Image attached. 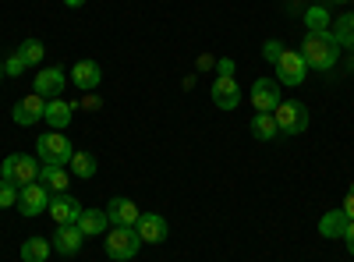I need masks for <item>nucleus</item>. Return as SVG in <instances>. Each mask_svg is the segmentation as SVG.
<instances>
[{"mask_svg":"<svg viewBox=\"0 0 354 262\" xmlns=\"http://www.w3.org/2000/svg\"><path fill=\"white\" fill-rule=\"evenodd\" d=\"M298 53L305 57V64H308V68H315V71H330V68L337 64V57H340V46H337L333 32H308Z\"/></svg>","mask_w":354,"mask_h":262,"instance_id":"obj_1","label":"nucleus"},{"mask_svg":"<svg viewBox=\"0 0 354 262\" xmlns=\"http://www.w3.org/2000/svg\"><path fill=\"white\" fill-rule=\"evenodd\" d=\"M39 160L36 156H28V153H11L4 163H0V174H4V181H15L18 188H25V185H32V181H39Z\"/></svg>","mask_w":354,"mask_h":262,"instance_id":"obj_2","label":"nucleus"},{"mask_svg":"<svg viewBox=\"0 0 354 262\" xmlns=\"http://www.w3.org/2000/svg\"><path fill=\"white\" fill-rule=\"evenodd\" d=\"M138 248H142V238H138L135 227H110V230H106V255H110L113 262L135 259Z\"/></svg>","mask_w":354,"mask_h":262,"instance_id":"obj_3","label":"nucleus"},{"mask_svg":"<svg viewBox=\"0 0 354 262\" xmlns=\"http://www.w3.org/2000/svg\"><path fill=\"white\" fill-rule=\"evenodd\" d=\"M36 153H39V160H43V163L68 167V163H71V156H75V145L68 142V135H64V131H46V135H39V142H36Z\"/></svg>","mask_w":354,"mask_h":262,"instance_id":"obj_4","label":"nucleus"},{"mask_svg":"<svg viewBox=\"0 0 354 262\" xmlns=\"http://www.w3.org/2000/svg\"><path fill=\"white\" fill-rule=\"evenodd\" d=\"M273 118H277L280 135H301V131L308 128V106L298 103V100H290V103L280 100L277 110H273Z\"/></svg>","mask_w":354,"mask_h":262,"instance_id":"obj_5","label":"nucleus"},{"mask_svg":"<svg viewBox=\"0 0 354 262\" xmlns=\"http://www.w3.org/2000/svg\"><path fill=\"white\" fill-rule=\"evenodd\" d=\"M277 78H280V85H301L305 82V75H308V64H305V57L298 53V50H290V46H283V53L277 57Z\"/></svg>","mask_w":354,"mask_h":262,"instance_id":"obj_6","label":"nucleus"},{"mask_svg":"<svg viewBox=\"0 0 354 262\" xmlns=\"http://www.w3.org/2000/svg\"><path fill=\"white\" fill-rule=\"evenodd\" d=\"M50 198H53L50 188L39 185V181H32V185H25L18 191V209H21V216H39V213L50 209Z\"/></svg>","mask_w":354,"mask_h":262,"instance_id":"obj_7","label":"nucleus"},{"mask_svg":"<svg viewBox=\"0 0 354 262\" xmlns=\"http://www.w3.org/2000/svg\"><path fill=\"white\" fill-rule=\"evenodd\" d=\"M213 103L220 106V110H238L241 106V89H238V78L234 75H216V82H213Z\"/></svg>","mask_w":354,"mask_h":262,"instance_id":"obj_8","label":"nucleus"},{"mask_svg":"<svg viewBox=\"0 0 354 262\" xmlns=\"http://www.w3.org/2000/svg\"><path fill=\"white\" fill-rule=\"evenodd\" d=\"M277 103H280V82L259 78V82L252 85V106H255V113H273Z\"/></svg>","mask_w":354,"mask_h":262,"instance_id":"obj_9","label":"nucleus"},{"mask_svg":"<svg viewBox=\"0 0 354 262\" xmlns=\"http://www.w3.org/2000/svg\"><path fill=\"white\" fill-rule=\"evenodd\" d=\"M106 216H110V227H135V223H138V216H142V209L135 206L131 198L113 195V198L106 202Z\"/></svg>","mask_w":354,"mask_h":262,"instance_id":"obj_10","label":"nucleus"},{"mask_svg":"<svg viewBox=\"0 0 354 262\" xmlns=\"http://www.w3.org/2000/svg\"><path fill=\"white\" fill-rule=\"evenodd\" d=\"M135 230H138L142 245H160V241H167V234H170V227H167V220H163L160 213H142L138 223H135Z\"/></svg>","mask_w":354,"mask_h":262,"instance_id":"obj_11","label":"nucleus"},{"mask_svg":"<svg viewBox=\"0 0 354 262\" xmlns=\"http://www.w3.org/2000/svg\"><path fill=\"white\" fill-rule=\"evenodd\" d=\"M53 220H57V227H64V223H78V216H82V202L75 198V195H53L50 198V209H46Z\"/></svg>","mask_w":354,"mask_h":262,"instance_id":"obj_12","label":"nucleus"},{"mask_svg":"<svg viewBox=\"0 0 354 262\" xmlns=\"http://www.w3.org/2000/svg\"><path fill=\"white\" fill-rule=\"evenodd\" d=\"M43 113H46V100L43 96H25V100H18L15 103V124H21V128H28V124H36V121H43Z\"/></svg>","mask_w":354,"mask_h":262,"instance_id":"obj_13","label":"nucleus"},{"mask_svg":"<svg viewBox=\"0 0 354 262\" xmlns=\"http://www.w3.org/2000/svg\"><path fill=\"white\" fill-rule=\"evenodd\" d=\"M36 78V96H43V100H57L64 93V71L61 68H43V71H36L32 75Z\"/></svg>","mask_w":354,"mask_h":262,"instance_id":"obj_14","label":"nucleus"},{"mask_svg":"<svg viewBox=\"0 0 354 262\" xmlns=\"http://www.w3.org/2000/svg\"><path fill=\"white\" fill-rule=\"evenodd\" d=\"M75 118V103H68L64 96H57V100H46V113H43V121L53 128V131H64Z\"/></svg>","mask_w":354,"mask_h":262,"instance_id":"obj_15","label":"nucleus"},{"mask_svg":"<svg viewBox=\"0 0 354 262\" xmlns=\"http://www.w3.org/2000/svg\"><path fill=\"white\" fill-rule=\"evenodd\" d=\"M82 241H85V234H82L75 223L57 227V234H53V248L61 252V255H78L82 252Z\"/></svg>","mask_w":354,"mask_h":262,"instance_id":"obj_16","label":"nucleus"},{"mask_svg":"<svg viewBox=\"0 0 354 262\" xmlns=\"http://www.w3.org/2000/svg\"><path fill=\"white\" fill-rule=\"evenodd\" d=\"M100 78H103V71H100L96 61H78V64L71 68V82L78 85L82 93H93L96 85H100Z\"/></svg>","mask_w":354,"mask_h":262,"instance_id":"obj_17","label":"nucleus"},{"mask_svg":"<svg viewBox=\"0 0 354 262\" xmlns=\"http://www.w3.org/2000/svg\"><path fill=\"white\" fill-rule=\"evenodd\" d=\"M75 227L85 238H96V234H103V230H110V216H106V209H82Z\"/></svg>","mask_w":354,"mask_h":262,"instance_id":"obj_18","label":"nucleus"},{"mask_svg":"<svg viewBox=\"0 0 354 262\" xmlns=\"http://www.w3.org/2000/svg\"><path fill=\"white\" fill-rule=\"evenodd\" d=\"M39 185H46V188L57 191V195H64L68 185H71V174H68L64 167H57V163H43V167H39Z\"/></svg>","mask_w":354,"mask_h":262,"instance_id":"obj_19","label":"nucleus"},{"mask_svg":"<svg viewBox=\"0 0 354 262\" xmlns=\"http://www.w3.org/2000/svg\"><path fill=\"white\" fill-rule=\"evenodd\" d=\"M344 230H347V213L344 209H330L326 216L319 220V234L322 238H344Z\"/></svg>","mask_w":354,"mask_h":262,"instance_id":"obj_20","label":"nucleus"},{"mask_svg":"<svg viewBox=\"0 0 354 262\" xmlns=\"http://www.w3.org/2000/svg\"><path fill=\"white\" fill-rule=\"evenodd\" d=\"M50 252H53V241H46V238L36 234V238H28L21 245V262H46Z\"/></svg>","mask_w":354,"mask_h":262,"instance_id":"obj_21","label":"nucleus"},{"mask_svg":"<svg viewBox=\"0 0 354 262\" xmlns=\"http://www.w3.org/2000/svg\"><path fill=\"white\" fill-rule=\"evenodd\" d=\"M333 39H337V46H347V50H354V11H347V15H340L337 21H333Z\"/></svg>","mask_w":354,"mask_h":262,"instance_id":"obj_22","label":"nucleus"},{"mask_svg":"<svg viewBox=\"0 0 354 262\" xmlns=\"http://www.w3.org/2000/svg\"><path fill=\"white\" fill-rule=\"evenodd\" d=\"M252 135H255L259 142H273V138L280 135L273 113H255V118H252Z\"/></svg>","mask_w":354,"mask_h":262,"instance_id":"obj_23","label":"nucleus"},{"mask_svg":"<svg viewBox=\"0 0 354 262\" xmlns=\"http://www.w3.org/2000/svg\"><path fill=\"white\" fill-rule=\"evenodd\" d=\"M68 167H71L75 178H82V181H88V178H93V174L100 170V163H96V156H93V153H75Z\"/></svg>","mask_w":354,"mask_h":262,"instance_id":"obj_24","label":"nucleus"},{"mask_svg":"<svg viewBox=\"0 0 354 262\" xmlns=\"http://www.w3.org/2000/svg\"><path fill=\"white\" fill-rule=\"evenodd\" d=\"M330 11L326 8H319V4H312L308 11H305V25H308V32H330Z\"/></svg>","mask_w":354,"mask_h":262,"instance_id":"obj_25","label":"nucleus"},{"mask_svg":"<svg viewBox=\"0 0 354 262\" xmlns=\"http://www.w3.org/2000/svg\"><path fill=\"white\" fill-rule=\"evenodd\" d=\"M43 53H46V50H43V43H39V39H25V43L18 46V57H21V61H25L28 68H36V64L43 61Z\"/></svg>","mask_w":354,"mask_h":262,"instance_id":"obj_26","label":"nucleus"},{"mask_svg":"<svg viewBox=\"0 0 354 262\" xmlns=\"http://www.w3.org/2000/svg\"><path fill=\"white\" fill-rule=\"evenodd\" d=\"M18 185L15 181H4L0 178V209H11V206H18Z\"/></svg>","mask_w":354,"mask_h":262,"instance_id":"obj_27","label":"nucleus"},{"mask_svg":"<svg viewBox=\"0 0 354 262\" xmlns=\"http://www.w3.org/2000/svg\"><path fill=\"white\" fill-rule=\"evenodd\" d=\"M283 53V43L280 39H270V43H262V57H266V61H270V64H277V57Z\"/></svg>","mask_w":354,"mask_h":262,"instance_id":"obj_28","label":"nucleus"},{"mask_svg":"<svg viewBox=\"0 0 354 262\" xmlns=\"http://www.w3.org/2000/svg\"><path fill=\"white\" fill-rule=\"evenodd\" d=\"M4 71H8L11 78H15V75H21V71H28V64H25V61H21V57L15 53V57H8V64H4Z\"/></svg>","mask_w":354,"mask_h":262,"instance_id":"obj_29","label":"nucleus"},{"mask_svg":"<svg viewBox=\"0 0 354 262\" xmlns=\"http://www.w3.org/2000/svg\"><path fill=\"white\" fill-rule=\"evenodd\" d=\"M78 106H82V110H88V113H93V110H100V106H103V100H100L96 93H88V96H85V100H82Z\"/></svg>","mask_w":354,"mask_h":262,"instance_id":"obj_30","label":"nucleus"},{"mask_svg":"<svg viewBox=\"0 0 354 262\" xmlns=\"http://www.w3.org/2000/svg\"><path fill=\"white\" fill-rule=\"evenodd\" d=\"M344 213H347V220H354V188H347V198H344V206H340Z\"/></svg>","mask_w":354,"mask_h":262,"instance_id":"obj_31","label":"nucleus"},{"mask_svg":"<svg viewBox=\"0 0 354 262\" xmlns=\"http://www.w3.org/2000/svg\"><path fill=\"white\" fill-rule=\"evenodd\" d=\"M344 241H347V252L354 255V220H347V230H344Z\"/></svg>","mask_w":354,"mask_h":262,"instance_id":"obj_32","label":"nucleus"},{"mask_svg":"<svg viewBox=\"0 0 354 262\" xmlns=\"http://www.w3.org/2000/svg\"><path fill=\"white\" fill-rule=\"evenodd\" d=\"M220 75H234V61H227V57H223V61H220Z\"/></svg>","mask_w":354,"mask_h":262,"instance_id":"obj_33","label":"nucleus"},{"mask_svg":"<svg viewBox=\"0 0 354 262\" xmlns=\"http://www.w3.org/2000/svg\"><path fill=\"white\" fill-rule=\"evenodd\" d=\"M64 4H68V8H82V4H85V0H64Z\"/></svg>","mask_w":354,"mask_h":262,"instance_id":"obj_34","label":"nucleus"},{"mask_svg":"<svg viewBox=\"0 0 354 262\" xmlns=\"http://www.w3.org/2000/svg\"><path fill=\"white\" fill-rule=\"evenodd\" d=\"M4 75H8V71H4V61H0V82H4Z\"/></svg>","mask_w":354,"mask_h":262,"instance_id":"obj_35","label":"nucleus"},{"mask_svg":"<svg viewBox=\"0 0 354 262\" xmlns=\"http://www.w3.org/2000/svg\"><path fill=\"white\" fill-rule=\"evenodd\" d=\"M333 4H351V0H333Z\"/></svg>","mask_w":354,"mask_h":262,"instance_id":"obj_36","label":"nucleus"}]
</instances>
